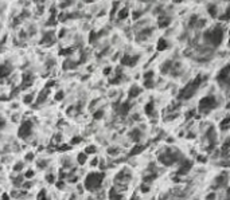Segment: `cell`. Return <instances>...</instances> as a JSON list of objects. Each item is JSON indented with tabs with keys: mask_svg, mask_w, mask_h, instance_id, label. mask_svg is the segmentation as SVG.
<instances>
[{
	"mask_svg": "<svg viewBox=\"0 0 230 200\" xmlns=\"http://www.w3.org/2000/svg\"><path fill=\"white\" fill-rule=\"evenodd\" d=\"M157 160L164 167H171V165H174L176 162H179L180 160H183V157H182V153L178 149L167 147L166 149H163L160 152V155L157 156Z\"/></svg>",
	"mask_w": 230,
	"mask_h": 200,
	"instance_id": "cell-1",
	"label": "cell"
},
{
	"mask_svg": "<svg viewBox=\"0 0 230 200\" xmlns=\"http://www.w3.org/2000/svg\"><path fill=\"white\" fill-rule=\"evenodd\" d=\"M203 38L206 43H210L213 47H218L225 38V28L222 26H215L210 30H206L203 32Z\"/></svg>",
	"mask_w": 230,
	"mask_h": 200,
	"instance_id": "cell-2",
	"label": "cell"
},
{
	"mask_svg": "<svg viewBox=\"0 0 230 200\" xmlns=\"http://www.w3.org/2000/svg\"><path fill=\"white\" fill-rule=\"evenodd\" d=\"M105 179V173L104 172H90L89 175L85 177L84 185L86 191H90V192H96L101 188L102 181Z\"/></svg>",
	"mask_w": 230,
	"mask_h": 200,
	"instance_id": "cell-3",
	"label": "cell"
},
{
	"mask_svg": "<svg viewBox=\"0 0 230 200\" xmlns=\"http://www.w3.org/2000/svg\"><path fill=\"white\" fill-rule=\"evenodd\" d=\"M203 81H205V78H203L202 75H196L192 81H190L185 88L180 90V93H179V98L180 99H190L192 95L196 93V90L199 89V86L202 85Z\"/></svg>",
	"mask_w": 230,
	"mask_h": 200,
	"instance_id": "cell-4",
	"label": "cell"
},
{
	"mask_svg": "<svg viewBox=\"0 0 230 200\" xmlns=\"http://www.w3.org/2000/svg\"><path fill=\"white\" fill-rule=\"evenodd\" d=\"M218 105H220V102H218L217 97L213 94H210V95L203 97V98L199 101L198 110H199V113H202V114H207V113H210L211 110L215 109V108H218Z\"/></svg>",
	"mask_w": 230,
	"mask_h": 200,
	"instance_id": "cell-5",
	"label": "cell"
},
{
	"mask_svg": "<svg viewBox=\"0 0 230 200\" xmlns=\"http://www.w3.org/2000/svg\"><path fill=\"white\" fill-rule=\"evenodd\" d=\"M32 128H34V125H32L31 121H23L22 122V125L19 126V130H17V136H19V138H22V140H27L28 137L32 134Z\"/></svg>",
	"mask_w": 230,
	"mask_h": 200,
	"instance_id": "cell-6",
	"label": "cell"
},
{
	"mask_svg": "<svg viewBox=\"0 0 230 200\" xmlns=\"http://www.w3.org/2000/svg\"><path fill=\"white\" fill-rule=\"evenodd\" d=\"M131 179H132L131 172H129L127 168H124L121 172H119L117 175H116L115 183L116 184H119V187H127V184L131 181Z\"/></svg>",
	"mask_w": 230,
	"mask_h": 200,
	"instance_id": "cell-7",
	"label": "cell"
},
{
	"mask_svg": "<svg viewBox=\"0 0 230 200\" xmlns=\"http://www.w3.org/2000/svg\"><path fill=\"white\" fill-rule=\"evenodd\" d=\"M140 55H129V54H124L120 59V63L121 66H128V67H133L136 66V63L139 62Z\"/></svg>",
	"mask_w": 230,
	"mask_h": 200,
	"instance_id": "cell-8",
	"label": "cell"
},
{
	"mask_svg": "<svg viewBox=\"0 0 230 200\" xmlns=\"http://www.w3.org/2000/svg\"><path fill=\"white\" fill-rule=\"evenodd\" d=\"M192 168V161L191 160H187V158H183L180 161L179 168L176 169V175L178 176H186Z\"/></svg>",
	"mask_w": 230,
	"mask_h": 200,
	"instance_id": "cell-9",
	"label": "cell"
},
{
	"mask_svg": "<svg viewBox=\"0 0 230 200\" xmlns=\"http://www.w3.org/2000/svg\"><path fill=\"white\" fill-rule=\"evenodd\" d=\"M229 74H230V70H229V65H226L225 67H222L217 75V79L218 82L222 85H227L229 83Z\"/></svg>",
	"mask_w": 230,
	"mask_h": 200,
	"instance_id": "cell-10",
	"label": "cell"
},
{
	"mask_svg": "<svg viewBox=\"0 0 230 200\" xmlns=\"http://www.w3.org/2000/svg\"><path fill=\"white\" fill-rule=\"evenodd\" d=\"M128 137L129 140L133 141V142H139V141L143 140V132L139 128H133V129H131L128 132Z\"/></svg>",
	"mask_w": 230,
	"mask_h": 200,
	"instance_id": "cell-11",
	"label": "cell"
},
{
	"mask_svg": "<svg viewBox=\"0 0 230 200\" xmlns=\"http://www.w3.org/2000/svg\"><path fill=\"white\" fill-rule=\"evenodd\" d=\"M11 73H12V66H11L10 63L0 65V81L1 82H3V79H6Z\"/></svg>",
	"mask_w": 230,
	"mask_h": 200,
	"instance_id": "cell-12",
	"label": "cell"
},
{
	"mask_svg": "<svg viewBox=\"0 0 230 200\" xmlns=\"http://www.w3.org/2000/svg\"><path fill=\"white\" fill-rule=\"evenodd\" d=\"M172 23V18H170V16H167V15H160L159 16V19H157V26H159V28H167L170 27V24Z\"/></svg>",
	"mask_w": 230,
	"mask_h": 200,
	"instance_id": "cell-13",
	"label": "cell"
},
{
	"mask_svg": "<svg viewBox=\"0 0 230 200\" xmlns=\"http://www.w3.org/2000/svg\"><path fill=\"white\" fill-rule=\"evenodd\" d=\"M152 32H153V28L152 27H144L141 28L139 32H137V39L139 40H143V39H148L151 35H152Z\"/></svg>",
	"mask_w": 230,
	"mask_h": 200,
	"instance_id": "cell-14",
	"label": "cell"
},
{
	"mask_svg": "<svg viewBox=\"0 0 230 200\" xmlns=\"http://www.w3.org/2000/svg\"><path fill=\"white\" fill-rule=\"evenodd\" d=\"M131 109H132V103H131V102H122L121 105L119 106V109H117V113H119L121 117H125Z\"/></svg>",
	"mask_w": 230,
	"mask_h": 200,
	"instance_id": "cell-15",
	"label": "cell"
},
{
	"mask_svg": "<svg viewBox=\"0 0 230 200\" xmlns=\"http://www.w3.org/2000/svg\"><path fill=\"white\" fill-rule=\"evenodd\" d=\"M141 93H143V89L140 88V86H137V85H133V86H131V89H129V91H128V98L129 99L136 98Z\"/></svg>",
	"mask_w": 230,
	"mask_h": 200,
	"instance_id": "cell-16",
	"label": "cell"
},
{
	"mask_svg": "<svg viewBox=\"0 0 230 200\" xmlns=\"http://www.w3.org/2000/svg\"><path fill=\"white\" fill-rule=\"evenodd\" d=\"M34 83V75L31 73H27L23 75V81H22V89H27Z\"/></svg>",
	"mask_w": 230,
	"mask_h": 200,
	"instance_id": "cell-17",
	"label": "cell"
},
{
	"mask_svg": "<svg viewBox=\"0 0 230 200\" xmlns=\"http://www.w3.org/2000/svg\"><path fill=\"white\" fill-rule=\"evenodd\" d=\"M54 36H55V35H54V31H47L45 35H43V39L41 40V43H42V44H47V46L52 44L54 40H55Z\"/></svg>",
	"mask_w": 230,
	"mask_h": 200,
	"instance_id": "cell-18",
	"label": "cell"
},
{
	"mask_svg": "<svg viewBox=\"0 0 230 200\" xmlns=\"http://www.w3.org/2000/svg\"><path fill=\"white\" fill-rule=\"evenodd\" d=\"M49 94H50V89H43V90L38 94V97H36V105H41V103H43V102L47 99Z\"/></svg>",
	"mask_w": 230,
	"mask_h": 200,
	"instance_id": "cell-19",
	"label": "cell"
},
{
	"mask_svg": "<svg viewBox=\"0 0 230 200\" xmlns=\"http://www.w3.org/2000/svg\"><path fill=\"white\" fill-rule=\"evenodd\" d=\"M218 11H220V7H218L215 3L207 4V12H209V15L211 18H217V16H218Z\"/></svg>",
	"mask_w": 230,
	"mask_h": 200,
	"instance_id": "cell-20",
	"label": "cell"
},
{
	"mask_svg": "<svg viewBox=\"0 0 230 200\" xmlns=\"http://www.w3.org/2000/svg\"><path fill=\"white\" fill-rule=\"evenodd\" d=\"M108 197L109 200H121L122 199V195L120 191H117L115 187H112L110 190H109V193H108Z\"/></svg>",
	"mask_w": 230,
	"mask_h": 200,
	"instance_id": "cell-21",
	"label": "cell"
},
{
	"mask_svg": "<svg viewBox=\"0 0 230 200\" xmlns=\"http://www.w3.org/2000/svg\"><path fill=\"white\" fill-rule=\"evenodd\" d=\"M129 16V8L128 7H122L119 10V12H117V19L119 20H124V19H127Z\"/></svg>",
	"mask_w": 230,
	"mask_h": 200,
	"instance_id": "cell-22",
	"label": "cell"
},
{
	"mask_svg": "<svg viewBox=\"0 0 230 200\" xmlns=\"http://www.w3.org/2000/svg\"><path fill=\"white\" fill-rule=\"evenodd\" d=\"M78 62H73L71 59H69L67 58L65 62H63V70H73V69H76L77 66H78Z\"/></svg>",
	"mask_w": 230,
	"mask_h": 200,
	"instance_id": "cell-23",
	"label": "cell"
},
{
	"mask_svg": "<svg viewBox=\"0 0 230 200\" xmlns=\"http://www.w3.org/2000/svg\"><path fill=\"white\" fill-rule=\"evenodd\" d=\"M156 49L159 50V51H164V50L168 49V42L166 38H160L159 40H157V44H156Z\"/></svg>",
	"mask_w": 230,
	"mask_h": 200,
	"instance_id": "cell-24",
	"label": "cell"
},
{
	"mask_svg": "<svg viewBox=\"0 0 230 200\" xmlns=\"http://www.w3.org/2000/svg\"><path fill=\"white\" fill-rule=\"evenodd\" d=\"M172 65H174V62H172V60H166V62L161 65V67H160L161 74H168V73H170Z\"/></svg>",
	"mask_w": 230,
	"mask_h": 200,
	"instance_id": "cell-25",
	"label": "cell"
},
{
	"mask_svg": "<svg viewBox=\"0 0 230 200\" xmlns=\"http://www.w3.org/2000/svg\"><path fill=\"white\" fill-rule=\"evenodd\" d=\"M229 128H230V117L226 116V117H225V118H223L222 121L220 122V129L223 130V132H226V130L229 129Z\"/></svg>",
	"mask_w": 230,
	"mask_h": 200,
	"instance_id": "cell-26",
	"label": "cell"
},
{
	"mask_svg": "<svg viewBox=\"0 0 230 200\" xmlns=\"http://www.w3.org/2000/svg\"><path fill=\"white\" fill-rule=\"evenodd\" d=\"M144 148H145V145H141V144L135 145V147L132 148L131 153H129V156H136V155H139V153H141V152L144 151Z\"/></svg>",
	"mask_w": 230,
	"mask_h": 200,
	"instance_id": "cell-27",
	"label": "cell"
},
{
	"mask_svg": "<svg viewBox=\"0 0 230 200\" xmlns=\"http://www.w3.org/2000/svg\"><path fill=\"white\" fill-rule=\"evenodd\" d=\"M144 112H145L147 116H152L155 113V103L153 102H148L145 106H144Z\"/></svg>",
	"mask_w": 230,
	"mask_h": 200,
	"instance_id": "cell-28",
	"label": "cell"
},
{
	"mask_svg": "<svg viewBox=\"0 0 230 200\" xmlns=\"http://www.w3.org/2000/svg\"><path fill=\"white\" fill-rule=\"evenodd\" d=\"M156 177H157V173L155 172V173H150V175L144 176L143 180H144V183H145V184H150L151 181H153V180H156Z\"/></svg>",
	"mask_w": 230,
	"mask_h": 200,
	"instance_id": "cell-29",
	"label": "cell"
},
{
	"mask_svg": "<svg viewBox=\"0 0 230 200\" xmlns=\"http://www.w3.org/2000/svg\"><path fill=\"white\" fill-rule=\"evenodd\" d=\"M34 97H35V95L32 94V93H30V94H26L24 97H23V103H26V105H31L32 101H34Z\"/></svg>",
	"mask_w": 230,
	"mask_h": 200,
	"instance_id": "cell-30",
	"label": "cell"
},
{
	"mask_svg": "<svg viewBox=\"0 0 230 200\" xmlns=\"http://www.w3.org/2000/svg\"><path fill=\"white\" fill-rule=\"evenodd\" d=\"M77 161H78V164H80V165L86 164V161H87V156L85 155V153H80V155H78V157H77Z\"/></svg>",
	"mask_w": 230,
	"mask_h": 200,
	"instance_id": "cell-31",
	"label": "cell"
},
{
	"mask_svg": "<svg viewBox=\"0 0 230 200\" xmlns=\"http://www.w3.org/2000/svg\"><path fill=\"white\" fill-rule=\"evenodd\" d=\"M97 152V148L94 147V145H89V147H86L85 148V155H94Z\"/></svg>",
	"mask_w": 230,
	"mask_h": 200,
	"instance_id": "cell-32",
	"label": "cell"
},
{
	"mask_svg": "<svg viewBox=\"0 0 230 200\" xmlns=\"http://www.w3.org/2000/svg\"><path fill=\"white\" fill-rule=\"evenodd\" d=\"M153 77H155V71L153 70H150V71H147V73L143 74L144 81H147V79H153Z\"/></svg>",
	"mask_w": 230,
	"mask_h": 200,
	"instance_id": "cell-33",
	"label": "cell"
},
{
	"mask_svg": "<svg viewBox=\"0 0 230 200\" xmlns=\"http://www.w3.org/2000/svg\"><path fill=\"white\" fill-rule=\"evenodd\" d=\"M104 113H105L104 109H98L97 112H96V113L93 114V118H94V119H101L102 117H104Z\"/></svg>",
	"mask_w": 230,
	"mask_h": 200,
	"instance_id": "cell-34",
	"label": "cell"
},
{
	"mask_svg": "<svg viewBox=\"0 0 230 200\" xmlns=\"http://www.w3.org/2000/svg\"><path fill=\"white\" fill-rule=\"evenodd\" d=\"M143 85L145 89H152L153 86H155V81H153V79H147V81L143 82Z\"/></svg>",
	"mask_w": 230,
	"mask_h": 200,
	"instance_id": "cell-35",
	"label": "cell"
},
{
	"mask_svg": "<svg viewBox=\"0 0 230 200\" xmlns=\"http://www.w3.org/2000/svg\"><path fill=\"white\" fill-rule=\"evenodd\" d=\"M140 191L143 193H148L151 191V187H150V184H145V183H143L141 185H140Z\"/></svg>",
	"mask_w": 230,
	"mask_h": 200,
	"instance_id": "cell-36",
	"label": "cell"
},
{
	"mask_svg": "<svg viewBox=\"0 0 230 200\" xmlns=\"http://www.w3.org/2000/svg\"><path fill=\"white\" fill-rule=\"evenodd\" d=\"M71 4H74V1H62V3H59L58 6H57V8H67V7H70Z\"/></svg>",
	"mask_w": 230,
	"mask_h": 200,
	"instance_id": "cell-37",
	"label": "cell"
},
{
	"mask_svg": "<svg viewBox=\"0 0 230 200\" xmlns=\"http://www.w3.org/2000/svg\"><path fill=\"white\" fill-rule=\"evenodd\" d=\"M97 39H98L97 32H96V31H92V32H90V35H89V42H90V43H94V42H97Z\"/></svg>",
	"mask_w": 230,
	"mask_h": 200,
	"instance_id": "cell-38",
	"label": "cell"
},
{
	"mask_svg": "<svg viewBox=\"0 0 230 200\" xmlns=\"http://www.w3.org/2000/svg\"><path fill=\"white\" fill-rule=\"evenodd\" d=\"M38 200H47V193H46V190H42L41 192L38 193V196H36Z\"/></svg>",
	"mask_w": 230,
	"mask_h": 200,
	"instance_id": "cell-39",
	"label": "cell"
},
{
	"mask_svg": "<svg viewBox=\"0 0 230 200\" xmlns=\"http://www.w3.org/2000/svg\"><path fill=\"white\" fill-rule=\"evenodd\" d=\"M23 180H24V177H23V176H17L16 179H15V181H14L15 187H20L22 184H23Z\"/></svg>",
	"mask_w": 230,
	"mask_h": 200,
	"instance_id": "cell-40",
	"label": "cell"
},
{
	"mask_svg": "<svg viewBox=\"0 0 230 200\" xmlns=\"http://www.w3.org/2000/svg\"><path fill=\"white\" fill-rule=\"evenodd\" d=\"M143 15H144V12H143V11H133V12H132V18L135 19V20H136V19L141 18Z\"/></svg>",
	"mask_w": 230,
	"mask_h": 200,
	"instance_id": "cell-41",
	"label": "cell"
},
{
	"mask_svg": "<svg viewBox=\"0 0 230 200\" xmlns=\"http://www.w3.org/2000/svg\"><path fill=\"white\" fill-rule=\"evenodd\" d=\"M47 164H49V162H47V160H38V161H36V165H38L41 169L46 168V167H47Z\"/></svg>",
	"mask_w": 230,
	"mask_h": 200,
	"instance_id": "cell-42",
	"label": "cell"
},
{
	"mask_svg": "<svg viewBox=\"0 0 230 200\" xmlns=\"http://www.w3.org/2000/svg\"><path fill=\"white\" fill-rule=\"evenodd\" d=\"M23 167H24V164H23L22 161H19V162H16V164L14 165V171H15V172H19V171L23 169Z\"/></svg>",
	"mask_w": 230,
	"mask_h": 200,
	"instance_id": "cell-43",
	"label": "cell"
},
{
	"mask_svg": "<svg viewBox=\"0 0 230 200\" xmlns=\"http://www.w3.org/2000/svg\"><path fill=\"white\" fill-rule=\"evenodd\" d=\"M46 181H47V183H55V176L52 175V173L46 175Z\"/></svg>",
	"mask_w": 230,
	"mask_h": 200,
	"instance_id": "cell-44",
	"label": "cell"
},
{
	"mask_svg": "<svg viewBox=\"0 0 230 200\" xmlns=\"http://www.w3.org/2000/svg\"><path fill=\"white\" fill-rule=\"evenodd\" d=\"M81 141H82V137H81V136H76V137H73V140H71V145L80 144Z\"/></svg>",
	"mask_w": 230,
	"mask_h": 200,
	"instance_id": "cell-45",
	"label": "cell"
},
{
	"mask_svg": "<svg viewBox=\"0 0 230 200\" xmlns=\"http://www.w3.org/2000/svg\"><path fill=\"white\" fill-rule=\"evenodd\" d=\"M63 97H65V93H63L62 90H61V91H58V93H57V94H55V101H62V99H63Z\"/></svg>",
	"mask_w": 230,
	"mask_h": 200,
	"instance_id": "cell-46",
	"label": "cell"
},
{
	"mask_svg": "<svg viewBox=\"0 0 230 200\" xmlns=\"http://www.w3.org/2000/svg\"><path fill=\"white\" fill-rule=\"evenodd\" d=\"M217 199V193L215 192H210L206 195V200H215Z\"/></svg>",
	"mask_w": 230,
	"mask_h": 200,
	"instance_id": "cell-47",
	"label": "cell"
},
{
	"mask_svg": "<svg viewBox=\"0 0 230 200\" xmlns=\"http://www.w3.org/2000/svg\"><path fill=\"white\" fill-rule=\"evenodd\" d=\"M32 176H34V171H31V169H30V171H27V172L24 173V176H23V177H24V179H32Z\"/></svg>",
	"mask_w": 230,
	"mask_h": 200,
	"instance_id": "cell-48",
	"label": "cell"
},
{
	"mask_svg": "<svg viewBox=\"0 0 230 200\" xmlns=\"http://www.w3.org/2000/svg\"><path fill=\"white\" fill-rule=\"evenodd\" d=\"M196 160H198L199 162H206L207 161V157H206L205 155H199L198 157H196Z\"/></svg>",
	"mask_w": 230,
	"mask_h": 200,
	"instance_id": "cell-49",
	"label": "cell"
},
{
	"mask_svg": "<svg viewBox=\"0 0 230 200\" xmlns=\"http://www.w3.org/2000/svg\"><path fill=\"white\" fill-rule=\"evenodd\" d=\"M22 187H23V188H26V190H30V188L32 187V183H30V181H24L23 184H22Z\"/></svg>",
	"mask_w": 230,
	"mask_h": 200,
	"instance_id": "cell-50",
	"label": "cell"
},
{
	"mask_svg": "<svg viewBox=\"0 0 230 200\" xmlns=\"http://www.w3.org/2000/svg\"><path fill=\"white\" fill-rule=\"evenodd\" d=\"M55 184H57V187H58L59 190H62L63 187H65V183H63L62 180H58V181H55Z\"/></svg>",
	"mask_w": 230,
	"mask_h": 200,
	"instance_id": "cell-51",
	"label": "cell"
},
{
	"mask_svg": "<svg viewBox=\"0 0 230 200\" xmlns=\"http://www.w3.org/2000/svg\"><path fill=\"white\" fill-rule=\"evenodd\" d=\"M195 116V110H190V112H187V114H186V118H191V117Z\"/></svg>",
	"mask_w": 230,
	"mask_h": 200,
	"instance_id": "cell-52",
	"label": "cell"
},
{
	"mask_svg": "<svg viewBox=\"0 0 230 200\" xmlns=\"http://www.w3.org/2000/svg\"><path fill=\"white\" fill-rule=\"evenodd\" d=\"M26 160H27V161L34 160V153H27V155H26Z\"/></svg>",
	"mask_w": 230,
	"mask_h": 200,
	"instance_id": "cell-53",
	"label": "cell"
},
{
	"mask_svg": "<svg viewBox=\"0 0 230 200\" xmlns=\"http://www.w3.org/2000/svg\"><path fill=\"white\" fill-rule=\"evenodd\" d=\"M112 71V67H105V70H104V74L105 75H109Z\"/></svg>",
	"mask_w": 230,
	"mask_h": 200,
	"instance_id": "cell-54",
	"label": "cell"
},
{
	"mask_svg": "<svg viewBox=\"0 0 230 200\" xmlns=\"http://www.w3.org/2000/svg\"><path fill=\"white\" fill-rule=\"evenodd\" d=\"M97 164H98V158H94V160H92V161H90V165H92V167H96Z\"/></svg>",
	"mask_w": 230,
	"mask_h": 200,
	"instance_id": "cell-55",
	"label": "cell"
},
{
	"mask_svg": "<svg viewBox=\"0 0 230 200\" xmlns=\"http://www.w3.org/2000/svg\"><path fill=\"white\" fill-rule=\"evenodd\" d=\"M1 199H3V200H10V196H8V193H3V195H1Z\"/></svg>",
	"mask_w": 230,
	"mask_h": 200,
	"instance_id": "cell-56",
	"label": "cell"
},
{
	"mask_svg": "<svg viewBox=\"0 0 230 200\" xmlns=\"http://www.w3.org/2000/svg\"><path fill=\"white\" fill-rule=\"evenodd\" d=\"M4 126H6V121H4V119H0V129H3Z\"/></svg>",
	"mask_w": 230,
	"mask_h": 200,
	"instance_id": "cell-57",
	"label": "cell"
},
{
	"mask_svg": "<svg viewBox=\"0 0 230 200\" xmlns=\"http://www.w3.org/2000/svg\"><path fill=\"white\" fill-rule=\"evenodd\" d=\"M131 200H140V197H139V196H136V195H133V196L131 197Z\"/></svg>",
	"mask_w": 230,
	"mask_h": 200,
	"instance_id": "cell-58",
	"label": "cell"
},
{
	"mask_svg": "<svg viewBox=\"0 0 230 200\" xmlns=\"http://www.w3.org/2000/svg\"><path fill=\"white\" fill-rule=\"evenodd\" d=\"M87 200H92V199H87Z\"/></svg>",
	"mask_w": 230,
	"mask_h": 200,
	"instance_id": "cell-59",
	"label": "cell"
}]
</instances>
